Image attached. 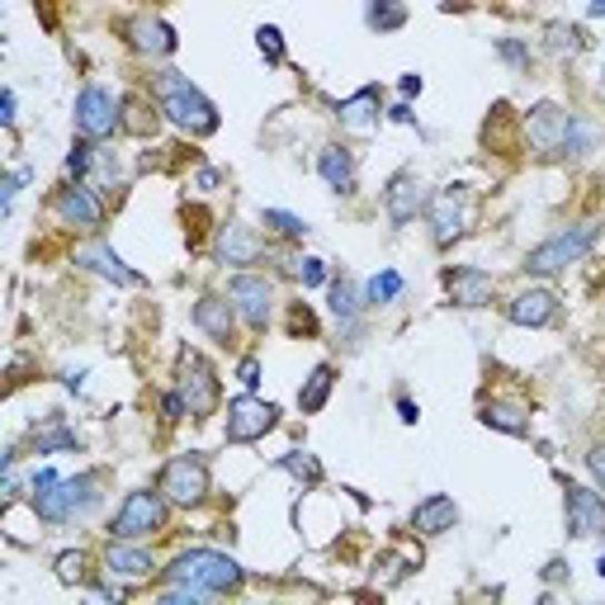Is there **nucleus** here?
Returning a JSON list of instances; mask_svg holds the SVG:
<instances>
[{"label": "nucleus", "mask_w": 605, "mask_h": 605, "mask_svg": "<svg viewBox=\"0 0 605 605\" xmlns=\"http://www.w3.org/2000/svg\"><path fill=\"white\" fill-rule=\"evenodd\" d=\"M157 105H161V113L180 132H189V138H208V132H218V123H222L218 105L180 71H161L157 76Z\"/></svg>", "instance_id": "f257e3e1"}, {"label": "nucleus", "mask_w": 605, "mask_h": 605, "mask_svg": "<svg viewBox=\"0 0 605 605\" xmlns=\"http://www.w3.org/2000/svg\"><path fill=\"white\" fill-rule=\"evenodd\" d=\"M100 506V473H76V478H57L33 492V510L48 525H71L76 516H90Z\"/></svg>", "instance_id": "f03ea898"}, {"label": "nucleus", "mask_w": 605, "mask_h": 605, "mask_svg": "<svg viewBox=\"0 0 605 605\" xmlns=\"http://www.w3.org/2000/svg\"><path fill=\"white\" fill-rule=\"evenodd\" d=\"M166 582H195V586H204V592L227 596L246 582V573L232 554H218V548H185V554L170 558Z\"/></svg>", "instance_id": "7ed1b4c3"}, {"label": "nucleus", "mask_w": 605, "mask_h": 605, "mask_svg": "<svg viewBox=\"0 0 605 605\" xmlns=\"http://www.w3.org/2000/svg\"><path fill=\"white\" fill-rule=\"evenodd\" d=\"M596 232H601L596 222H573V227H563V232L544 237L535 251L525 256V270L529 275H558V270H567V265H577L596 246Z\"/></svg>", "instance_id": "20e7f679"}, {"label": "nucleus", "mask_w": 605, "mask_h": 605, "mask_svg": "<svg viewBox=\"0 0 605 605\" xmlns=\"http://www.w3.org/2000/svg\"><path fill=\"white\" fill-rule=\"evenodd\" d=\"M166 529V497H161V487L157 492H128L123 506L113 510V525H109V535L113 539H151V535H161Z\"/></svg>", "instance_id": "39448f33"}, {"label": "nucleus", "mask_w": 605, "mask_h": 605, "mask_svg": "<svg viewBox=\"0 0 605 605\" xmlns=\"http://www.w3.org/2000/svg\"><path fill=\"white\" fill-rule=\"evenodd\" d=\"M176 378H180V397H185L189 416H195V421L214 416V407H218V374H214V365H208L199 350H180Z\"/></svg>", "instance_id": "423d86ee"}, {"label": "nucleus", "mask_w": 605, "mask_h": 605, "mask_svg": "<svg viewBox=\"0 0 605 605\" xmlns=\"http://www.w3.org/2000/svg\"><path fill=\"white\" fill-rule=\"evenodd\" d=\"M157 487L170 506H199L208 497V487H214V478H208V464L199 459V454H176V459L161 468Z\"/></svg>", "instance_id": "0eeeda50"}, {"label": "nucleus", "mask_w": 605, "mask_h": 605, "mask_svg": "<svg viewBox=\"0 0 605 605\" xmlns=\"http://www.w3.org/2000/svg\"><path fill=\"white\" fill-rule=\"evenodd\" d=\"M275 426H279V407L275 403H260L256 393L232 397V403H227V440H232V445H256Z\"/></svg>", "instance_id": "6e6552de"}, {"label": "nucleus", "mask_w": 605, "mask_h": 605, "mask_svg": "<svg viewBox=\"0 0 605 605\" xmlns=\"http://www.w3.org/2000/svg\"><path fill=\"white\" fill-rule=\"evenodd\" d=\"M123 128V113H119V100L105 90V86H86L76 95V132L90 142L100 138H113V132Z\"/></svg>", "instance_id": "1a4fd4ad"}, {"label": "nucleus", "mask_w": 605, "mask_h": 605, "mask_svg": "<svg viewBox=\"0 0 605 605\" xmlns=\"http://www.w3.org/2000/svg\"><path fill=\"white\" fill-rule=\"evenodd\" d=\"M426 218H430V237L435 246H454L468 227V189L464 185H445L435 189L430 204H426Z\"/></svg>", "instance_id": "9d476101"}, {"label": "nucleus", "mask_w": 605, "mask_h": 605, "mask_svg": "<svg viewBox=\"0 0 605 605\" xmlns=\"http://www.w3.org/2000/svg\"><path fill=\"white\" fill-rule=\"evenodd\" d=\"M227 298L237 302V317L246 321L251 331H265V321L275 313V284L265 275H237L227 284Z\"/></svg>", "instance_id": "9b49d317"}, {"label": "nucleus", "mask_w": 605, "mask_h": 605, "mask_svg": "<svg viewBox=\"0 0 605 605\" xmlns=\"http://www.w3.org/2000/svg\"><path fill=\"white\" fill-rule=\"evenodd\" d=\"M426 204H430V189L416 170H397V176L388 180V189H384V214H388L393 227L416 222V214H426Z\"/></svg>", "instance_id": "f8f14e48"}, {"label": "nucleus", "mask_w": 605, "mask_h": 605, "mask_svg": "<svg viewBox=\"0 0 605 605\" xmlns=\"http://www.w3.org/2000/svg\"><path fill=\"white\" fill-rule=\"evenodd\" d=\"M563 506H567V535L573 539H592L605 529V497L596 487L563 483Z\"/></svg>", "instance_id": "ddd939ff"}, {"label": "nucleus", "mask_w": 605, "mask_h": 605, "mask_svg": "<svg viewBox=\"0 0 605 605\" xmlns=\"http://www.w3.org/2000/svg\"><path fill=\"white\" fill-rule=\"evenodd\" d=\"M573 119H577V113H567L563 105L544 100V105L529 109V119H525V142L535 147V151H544V157H558V147H563V138H567V128H573Z\"/></svg>", "instance_id": "4468645a"}, {"label": "nucleus", "mask_w": 605, "mask_h": 605, "mask_svg": "<svg viewBox=\"0 0 605 605\" xmlns=\"http://www.w3.org/2000/svg\"><path fill=\"white\" fill-rule=\"evenodd\" d=\"M445 289L454 298V308H487L492 294H497V279L478 265H449L445 270Z\"/></svg>", "instance_id": "2eb2a0df"}, {"label": "nucleus", "mask_w": 605, "mask_h": 605, "mask_svg": "<svg viewBox=\"0 0 605 605\" xmlns=\"http://www.w3.org/2000/svg\"><path fill=\"white\" fill-rule=\"evenodd\" d=\"M123 38H128V48H132V52H142V57H157V62L180 48L176 29H170L166 19H151V14L128 19V24H123Z\"/></svg>", "instance_id": "dca6fc26"}, {"label": "nucleus", "mask_w": 605, "mask_h": 605, "mask_svg": "<svg viewBox=\"0 0 605 605\" xmlns=\"http://www.w3.org/2000/svg\"><path fill=\"white\" fill-rule=\"evenodd\" d=\"M57 218H62L67 227H86V232H100L105 227V204L95 199L90 185H67L62 195H57Z\"/></svg>", "instance_id": "f3484780"}, {"label": "nucleus", "mask_w": 605, "mask_h": 605, "mask_svg": "<svg viewBox=\"0 0 605 605\" xmlns=\"http://www.w3.org/2000/svg\"><path fill=\"white\" fill-rule=\"evenodd\" d=\"M195 327H199L208 340L227 346V340L237 336V302H232V298H218V294H204V298L195 302Z\"/></svg>", "instance_id": "a211bd4d"}, {"label": "nucleus", "mask_w": 605, "mask_h": 605, "mask_svg": "<svg viewBox=\"0 0 605 605\" xmlns=\"http://www.w3.org/2000/svg\"><path fill=\"white\" fill-rule=\"evenodd\" d=\"M558 317V294L554 289H525L506 302V321L516 327H548Z\"/></svg>", "instance_id": "6ab92c4d"}, {"label": "nucleus", "mask_w": 605, "mask_h": 605, "mask_svg": "<svg viewBox=\"0 0 605 605\" xmlns=\"http://www.w3.org/2000/svg\"><path fill=\"white\" fill-rule=\"evenodd\" d=\"M265 256V241L256 237V227L227 222L218 232V265H256Z\"/></svg>", "instance_id": "aec40b11"}, {"label": "nucleus", "mask_w": 605, "mask_h": 605, "mask_svg": "<svg viewBox=\"0 0 605 605\" xmlns=\"http://www.w3.org/2000/svg\"><path fill=\"white\" fill-rule=\"evenodd\" d=\"M76 265H86V270L105 275V279H113V284H123V289H132V284H142V275H138V270H128L119 251H109V241H86L81 251H76Z\"/></svg>", "instance_id": "412c9836"}, {"label": "nucleus", "mask_w": 605, "mask_h": 605, "mask_svg": "<svg viewBox=\"0 0 605 605\" xmlns=\"http://www.w3.org/2000/svg\"><path fill=\"white\" fill-rule=\"evenodd\" d=\"M459 525V506H454V497H445V492H430L426 502L411 506V529L416 535H445V529Z\"/></svg>", "instance_id": "4be33fe9"}, {"label": "nucleus", "mask_w": 605, "mask_h": 605, "mask_svg": "<svg viewBox=\"0 0 605 605\" xmlns=\"http://www.w3.org/2000/svg\"><path fill=\"white\" fill-rule=\"evenodd\" d=\"M105 567L113 577H128V582H142V577H151V554L138 544V539H113L109 544V554H105Z\"/></svg>", "instance_id": "5701e85b"}, {"label": "nucleus", "mask_w": 605, "mask_h": 605, "mask_svg": "<svg viewBox=\"0 0 605 605\" xmlns=\"http://www.w3.org/2000/svg\"><path fill=\"white\" fill-rule=\"evenodd\" d=\"M378 109H384V100H378V86H365V90H355L346 105L336 109V119L346 132H374L378 128Z\"/></svg>", "instance_id": "b1692460"}, {"label": "nucleus", "mask_w": 605, "mask_h": 605, "mask_svg": "<svg viewBox=\"0 0 605 605\" xmlns=\"http://www.w3.org/2000/svg\"><path fill=\"white\" fill-rule=\"evenodd\" d=\"M317 170L321 180H327V189H336V195H355V157L346 147H321L317 151Z\"/></svg>", "instance_id": "393cba45"}, {"label": "nucleus", "mask_w": 605, "mask_h": 605, "mask_svg": "<svg viewBox=\"0 0 605 605\" xmlns=\"http://www.w3.org/2000/svg\"><path fill=\"white\" fill-rule=\"evenodd\" d=\"M359 308H365V294L355 289V279L350 275L331 279V317L340 321V331H346V336L359 331Z\"/></svg>", "instance_id": "a878e982"}, {"label": "nucleus", "mask_w": 605, "mask_h": 605, "mask_svg": "<svg viewBox=\"0 0 605 605\" xmlns=\"http://www.w3.org/2000/svg\"><path fill=\"white\" fill-rule=\"evenodd\" d=\"M478 421L487 426V430H502V435H529V407H520V403H483V411H478Z\"/></svg>", "instance_id": "bb28decb"}, {"label": "nucleus", "mask_w": 605, "mask_h": 605, "mask_svg": "<svg viewBox=\"0 0 605 605\" xmlns=\"http://www.w3.org/2000/svg\"><path fill=\"white\" fill-rule=\"evenodd\" d=\"M331 384H336V369H331V365H317V369L308 374V384L298 388V407H302V416H317L321 407H327Z\"/></svg>", "instance_id": "cd10ccee"}, {"label": "nucleus", "mask_w": 605, "mask_h": 605, "mask_svg": "<svg viewBox=\"0 0 605 605\" xmlns=\"http://www.w3.org/2000/svg\"><path fill=\"white\" fill-rule=\"evenodd\" d=\"M365 24L374 33H397L407 24V0H369L365 6Z\"/></svg>", "instance_id": "c85d7f7f"}, {"label": "nucleus", "mask_w": 605, "mask_h": 605, "mask_svg": "<svg viewBox=\"0 0 605 605\" xmlns=\"http://www.w3.org/2000/svg\"><path fill=\"white\" fill-rule=\"evenodd\" d=\"M33 449L52 454V449H76V430L62 421V416H48L43 426H33Z\"/></svg>", "instance_id": "c756f323"}, {"label": "nucleus", "mask_w": 605, "mask_h": 605, "mask_svg": "<svg viewBox=\"0 0 605 605\" xmlns=\"http://www.w3.org/2000/svg\"><path fill=\"white\" fill-rule=\"evenodd\" d=\"M544 48L554 57H577L586 48V33L577 24H563V19H554V24L544 29Z\"/></svg>", "instance_id": "7c9ffc66"}, {"label": "nucleus", "mask_w": 605, "mask_h": 605, "mask_svg": "<svg viewBox=\"0 0 605 605\" xmlns=\"http://www.w3.org/2000/svg\"><path fill=\"white\" fill-rule=\"evenodd\" d=\"M275 468H284V473H289V478H298L302 487H317V483H321V464H317V454H302V449L279 454Z\"/></svg>", "instance_id": "2f4dec72"}, {"label": "nucleus", "mask_w": 605, "mask_h": 605, "mask_svg": "<svg viewBox=\"0 0 605 605\" xmlns=\"http://www.w3.org/2000/svg\"><path fill=\"white\" fill-rule=\"evenodd\" d=\"M260 227H270V232L284 237V241H298V237L313 232V227L302 222L298 214H289V208H265V214H260Z\"/></svg>", "instance_id": "473e14b6"}, {"label": "nucleus", "mask_w": 605, "mask_h": 605, "mask_svg": "<svg viewBox=\"0 0 605 605\" xmlns=\"http://www.w3.org/2000/svg\"><path fill=\"white\" fill-rule=\"evenodd\" d=\"M403 289H407V284H403V275H397V270H378L365 284V302H369V308H384V302H393Z\"/></svg>", "instance_id": "72a5a7b5"}, {"label": "nucleus", "mask_w": 605, "mask_h": 605, "mask_svg": "<svg viewBox=\"0 0 605 605\" xmlns=\"http://www.w3.org/2000/svg\"><path fill=\"white\" fill-rule=\"evenodd\" d=\"M208 596H214V592H204V586H195V582H166V592H161L166 605H199Z\"/></svg>", "instance_id": "f704fd0d"}, {"label": "nucleus", "mask_w": 605, "mask_h": 605, "mask_svg": "<svg viewBox=\"0 0 605 605\" xmlns=\"http://www.w3.org/2000/svg\"><path fill=\"white\" fill-rule=\"evenodd\" d=\"M256 48H260V57H265L270 67L284 62V33H279L275 24H260V29H256Z\"/></svg>", "instance_id": "c9c22d12"}, {"label": "nucleus", "mask_w": 605, "mask_h": 605, "mask_svg": "<svg viewBox=\"0 0 605 605\" xmlns=\"http://www.w3.org/2000/svg\"><path fill=\"white\" fill-rule=\"evenodd\" d=\"M596 142V132H592V123H582V119H573V128H567V138H563V147H558V157H577V151H586Z\"/></svg>", "instance_id": "e433bc0d"}, {"label": "nucleus", "mask_w": 605, "mask_h": 605, "mask_svg": "<svg viewBox=\"0 0 605 605\" xmlns=\"http://www.w3.org/2000/svg\"><path fill=\"white\" fill-rule=\"evenodd\" d=\"M497 57H502V62H510L516 71H529V48L516 43V38H497Z\"/></svg>", "instance_id": "4c0bfd02"}, {"label": "nucleus", "mask_w": 605, "mask_h": 605, "mask_svg": "<svg viewBox=\"0 0 605 605\" xmlns=\"http://www.w3.org/2000/svg\"><path fill=\"white\" fill-rule=\"evenodd\" d=\"M57 577L62 582H81L86 577V554L76 548V554H57Z\"/></svg>", "instance_id": "58836bf2"}, {"label": "nucleus", "mask_w": 605, "mask_h": 605, "mask_svg": "<svg viewBox=\"0 0 605 605\" xmlns=\"http://www.w3.org/2000/svg\"><path fill=\"white\" fill-rule=\"evenodd\" d=\"M298 279L308 284V289H321V284H331V275H327V265H321V260H302Z\"/></svg>", "instance_id": "ea45409f"}, {"label": "nucleus", "mask_w": 605, "mask_h": 605, "mask_svg": "<svg viewBox=\"0 0 605 605\" xmlns=\"http://www.w3.org/2000/svg\"><path fill=\"white\" fill-rule=\"evenodd\" d=\"M237 378H241V388H246V393H256V388H260V359H256V355H246V359H241V369H237Z\"/></svg>", "instance_id": "a19ab883"}, {"label": "nucleus", "mask_w": 605, "mask_h": 605, "mask_svg": "<svg viewBox=\"0 0 605 605\" xmlns=\"http://www.w3.org/2000/svg\"><path fill=\"white\" fill-rule=\"evenodd\" d=\"M586 468H592V478L605 487V445H592V454H586Z\"/></svg>", "instance_id": "79ce46f5"}, {"label": "nucleus", "mask_w": 605, "mask_h": 605, "mask_svg": "<svg viewBox=\"0 0 605 605\" xmlns=\"http://www.w3.org/2000/svg\"><path fill=\"white\" fill-rule=\"evenodd\" d=\"M161 407H166V421H180V416L189 411V407H185V397H180V388H176V393H166V403H161Z\"/></svg>", "instance_id": "37998d69"}, {"label": "nucleus", "mask_w": 605, "mask_h": 605, "mask_svg": "<svg viewBox=\"0 0 605 605\" xmlns=\"http://www.w3.org/2000/svg\"><path fill=\"white\" fill-rule=\"evenodd\" d=\"M289 327H294V331H302V336H313V331H317V321H313V313H308V308H294Z\"/></svg>", "instance_id": "c03bdc74"}, {"label": "nucleus", "mask_w": 605, "mask_h": 605, "mask_svg": "<svg viewBox=\"0 0 605 605\" xmlns=\"http://www.w3.org/2000/svg\"><path fill=\"white\" fill-rule=\"evenodd\" d=\"M29 180V170H14V176H6V185H0V189H6V195H0V199H6V208L14 204V195H19V185H24Z\"/></svg>", "instance_id": "a18cd8bd"}, {"label": "nucleus", "mask_w": 605, "mask_h": 605, "mask_svg": "<svg viewBox=\"0 0 605 605\" xmlns=\"http://www.w3.org/2000/svg\"><path fill=\"white\" fill-rule=\"evenodd\" d=\"M397 416H403L407 426H416V416H421V411H416V403H411V397H397Z\"/></svg>", "instance_id": "49530a36"}, {"label": "nucleus", "mask_w": 605, "mask_h": 605, "mask_svg": "<svg viewBox=\"0 0 605 605\" xmlns=\"http://www.w3.org/2000/svg\"><path fill=\"white\" fill-rule=\"evenodd\" d=\"M0 119H6V123H14V90H6V95H0Z\"/></svg>", "instance_id": "de8ad7c7"}, {"label": "nucleus", "mask_w": 605, "mask_h": 605, "mask_svg": "<svg viewBox=\"0 0 605 605\" xmlns=\"http://www.w3.org/2000/svg\"><path fill=\"white\" fill-rule=\"evenodd\" d=\"M48 483H57V468H38V473H33V483H29V487L38 492V487H48Z\"/></svg>", "instance_id": "09e8293b"}, {"label": "nucleus", "mask_w": 605, "mask_h": 605, "mask_svg": "<svg viewBox=\"0 0 605 605\" xmlns=\"http://www.w3.org/2000/svg\"><path fill=\"white\" fill-rule=\"evenodd\" d=\"M558 577H567V563L563 558H554V563L544 567V582H558Z\"/></svg>", "instance_id": "8fccbe9b"}, {"label": "nucleus", "mask_w": 605, "mask_h": 605, "mask_svg": "<svg viewBox=\"0 0 605 605\" xmlns=\"http://www.w3.org/2000/svg\"><path fill=\"white\" fill-rule=\"evenodd\" d=\"M403 95H421V76H416V71L403 76Z\"/></svg>", "instance_id": "3c124183"}, {"label": "nucleus", "mask_w": 605, "mask_h": 605, "mask_svg": "<svg viewBox=\"0 0 605 605\" xmlns=\"http://www.w3.org/2000/svg\"><path fill=\"white\" fill-rule=\"evenodd\" d=\"M218 185V170H199V189H214Z\"/></svg>", "instance_id": "603ef678"}, {"label": "nucleus", "mask_w": 605, "mask_h": 605, "mask_svg": "<svg viewBox=\"0 0 605 605\" xmlns=\"http://www.w3.org/2000/svg\"><path fill=\"white\" fill-rule=\"evenodd\" d=\"M586 14H592V19H605V0H592V6H586Z\"/></svg>", "instance_id": "864d4df0"}, {"label": "nucleus", "mask_w": 605, "mask_h": 605, "mask_svg": "<svg viewBox=\"0 0 605 605\" xmlns=\"http://www.w3.org/2000/svg\"><path fill=\"white\" fill-rule=\"evenodd\" d=\"M596 573H601V582H605V554H601V558H596Z\"/></svg>", "instance_id": "5fc2aeb1"}, {"label": "nucleus", "mask_w": 605, "mask_h": 605, "mask_svg": "<svg viewBox=\"0 0 605 605\" xmlns=\"http://www.w3.org/2000/svg\"><path fill=\"white\" fill-rule=\"evenodd\" d=\"M601 90H605V67H601Z\"/></svg>", "instance_id": "6e6d98bb"}, {"label": "nucleus", "mask_w": 605, "mask_h": 605, "mask_svg": "<svg viewBox=\"0 0 605 605\" xmlns=\"http://www.w3.org/2000/svg\"><path fill=\"white\" fill-rule=\"evenodd\" d=\"M445 6H454V0H445Z\"/></svg>", "instance_id": "4d7b16f0"}, {"label": "nucleus", "mask_w": 605, "mask_h": 605, "mask_svg": "<svg viewBox=\"0 0 605 605\" xmlns=\"http://www.w3.org/2000/svg\"><path fill=\"white\" fill-rule=\"evenodd\" d=\"M601 535H605V529H601Z\"/></svg>", "instance_id": "13d9d810"}]
</instances>
